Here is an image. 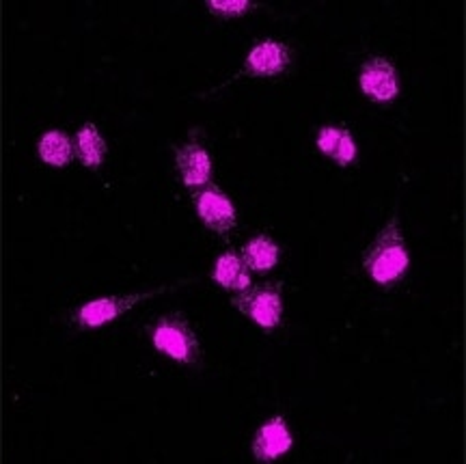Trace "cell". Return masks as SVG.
<instances>
[{"label": "cell", "mask_w": 466, "mask_h": 464, "mask_svg": "<svg viewBox=\"0 0 466 464\" xmlns=\"http://www.w3.org/2000/svg\"><path fill=\"white\" fill-rule=\"evenodd\" d=\"M408 268H410V253L401 234L400 217L393 214L387 225L378 231L374 242L367 247L363 270L376 286L389 289L406 277Z\"/></svg>", "instance_id": "6da1fadb"}, {"label": "cell", "mask_w": 466, "mask_h": 464, "mask_svg": "<svg viewBox=\"0 0 466 464\" xmlns=\"http://www.w3.org/2000/svg\"><path fill=\"white\" fill-rule=\"evenodd\" d=\"M151 344L175 363L195 365L201 358V344L182 313H167L151 327Z\"/></svg>", "instance_id": "7a4b0ae2"}, {"label": "cell", "mask_w": 466, "mask_h": 464, "mask_svg": "<svg viewBox=\"0 0 466 464\" xmlns=\"http://www.w3.org/2000/svg\"><path fill=\"white\" fill-rule=\"evenodd\" d=\"M168 286H162L158 289H149V292H137V294H121V296H104V298H93L83 307H78L74 320L83 328H100L106 324L119 320L124 313L134 309L137 305L145 303V300L154 298V296L165 294Z\"/></svg>", "instance_id": "3957f363"}, {"label": "cell", "mask_w": 466, "mask_h": 464, "mask_svg": "<svg viewBox=\"0 0 466 464\" xmlns=\"http://www.w3.org/2000/svg\"><path fill=\"white\" fill-rule=\"evenodd\" d=\"M231 305L264 330H275L283 320L281 287L272 283L248 287L247 292L233 296Z\"/></svg>", "instance_id": "277c9868"}, {"label": "cell", "mask_w": 466, "mask_h": 464, "mask_svg": "<svg viewBox=\"0 0 466 464\" xmlns=\"http://www.w3.org/2000/svg\"><path fill=\"white\" fill-rule=\"evenodd\" d=\"M192 201H195V210L199 214L201 223L206 225L214 234L225 236L238 225V212L233 201L227 197L218 186L209 182L203 188L192 193Z\"/></svg>", "instance_id": "5b68a950"}, {"label": "cell", "mask_w": 466, "mask_h": 464, "mask_svg": "<svg viewBox=\"0 0 466 464\" xmlns=\"http://www.w3.org/2000/svg\"><path fill=\"white\" fill-rule=\"evenodd\" d=\"M359 86L367 100L389 104L400 96V74L387 56H370L359 69Z\"/></svg>", "instance_id": "8992f818"}, {"label": "cell", "mask_w": 466, "mask_h": 464, "mask_svg": "<svg viewBox=\"0 0 466 464\" xmlns=\"http://www.w3.org/2000/svg\"><path fill=\"white\" fill-rule=\"evenodd\" d=\"M291 63V50L279 39H261L248 50L244 59L242 76L253 78H277L288 72Z\"/></svg>", "instance_id": "52a82bcc"}, {"label": "cell", "mask_w": 466, "mask_h": 464, "mask_svg": "<svg viewBox=\"0 0 466 464\" xmlns=\"http://www.w3.org/2000/svg\"><path fill=\"white\" fill-rule=\"evenodd\" d=\"M291 448H294V437H291L288 421H285V417L277 415L258 428L250 451H253L255 462L268 464L289 454Z\"/></svg>", "instance_id": "ba28073f"}, {"label": "cell", "mask_w": 466, "mask_h": 464, "mask_svg": "<svg viewBox=\"0 0 466 464\" xmlns=\"http://www.w3.org/2000/svg\"><path fill=\"white\" fill-rule=\"evenodd\" d=\"M175 165L186 188L199 190L212 182V158L201 143L188 141L175 147Z\"/></svg>", "instance_id": "9c48e42d"}, {"label": "cell", "mask_w": 466, "mask_h": 464, "mask_svg": "<svg viewBox=\"0 0 466 464\" xmlns=\"http://www.w3.org/2000/svg\"><path fill=\"white\" fill-rule=\"evenodd\" d=\"M72 143H74V154L78 156V160L83 162L86 169L91 171L100 169L104 160H106L108 145L104 141L100 127L91 124V121H86V124L80 126V130L74 135Z\"/></svg>", "instance_id": "30bf717a"}, {"label": "cell", "mask_w": 466, "mask_h": 464, "mask_svg": "<svg viewBox=\"0 0 466 464\" xmlns=\"http://www.w3.org/2000/svg\"><path fill=\"white\" fill-rule=\"evenodd\" d=\"M212 278L214 283H218V286L227 289V292L236 294L247 292V289L253 286V283H250V270L247 268V264H244L242 255L233 251H227L217 259L212 270Z\"/></svg>", "instance_id": "8fae6325"}, {"label": "cell", "mask_w": 466, "mask_h": 464, "mask_svg": "<svg viewBox=\"0 0 466 464\" xmlns=\"http://www.w3.org/2000/svg\"><path fill=\"white\" fill-rule=\"evenodd\" d=\"M279 257H281L279 245L266 234L250 237L242 248V259L244 264H247V268L253 272H261V275H264V272H270L272 268H277Z\"/></svg>", "instance_id": "7c38bea8"}, {"label": "cell", "mask_w": 466, "mask_h": 464, "mask_svg": "<svg viewBox=\"0 0 466 464\" xmlns=\"http://www.w3.org/2000/svg\"><path fill=\"white\" fill-rule=\"evenodd\" d=\"M37 154L44 165L63 169L74 158V143L63 130H48L44 132L37 143Z\"/></svg>", "instance_id": "4fadbf2b"}, {"label": "cell", "mask_w": 466, "mask_h": 464, "mask_svg": "<svg viewBox=\"0 0 466 464\" xmlns=\"http://www.w3.org/2000/svg\"><path fill=\"white\" fill-rule=\"evenodd\" d=\"M206 7L212 15L231 20V17L247 15L248 11L255 9V5L248 3V0H208Z\"/></svg>", "instance_id": "5bb4252c"}, {"label": "cell", "mask_w": 466, "mask_h": 464, "mask_svg": "<svg viewBox=\"0 0 466 464\" xmlns=\"http://www.w3.org/2000/svg\"><path fill=\"white\" fill-rule=\"evenodd\" d=\"M341 135H343V127H339V126L319 127L318 136H316V145H318L319 152H322L324 156H329V158L333 160L337 147H339Z\"/></svg>", "instance_id": "9a60e30c"}, {"label": "cell", "mask_w": 466, "mask_h": 464, "mask_svg": "<svg viewBox=\"0 0 466 464\" xmlns=\"http://www.w3.org/2000/svg\"><path fill=\"white\" fill-rule=\"evenodd\" d=\"M357 152H359V149H357V141H354L352 132L343 127V135H341L339 147H337L333 160H335L339 166H348V165H352L354 160H357Z\"/></svg>", "instance_id": "2e32d148"}]
</instances>
